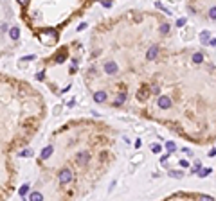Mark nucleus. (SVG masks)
I'll return each mask as SVG.
<instances>
[{
	"label": "nucleus",
	"mask_w": 216,
	"mask_h": 201,
	"mask_svg": "<svg viewBox=\"0 0 216 201\" xmlns=\"http://www.w3.org/2000/svg\"><path fill=\"white\" fill-rule=\"evenodd\" d=\"M70 180H72V172H70V169H63V171L59 172V183L65 185V183H69Z\"/></svg>",
	"instance_id": "f257e3e1"
},
{
	"label": "nucleus",
	"mask_w": 216,
	"mask_h": 201,
	"mask_svg": "<svg viewBox=\"0 0 216 201\" xmlns=\"http://www.w3.org/2000/svg\"><path fill=\"white\" fill-rule=\"evenodd\" d=\"M149 94H151V88H146V86H144V88H141V90L137 92V101H139V102H144V101L148 99V95H149Z\"/></svg>",
	"instance_id": "f03ea898"
},
{
	"label": "nucleus",
	"mask_w": 216,
	"mask_h": 201,
	"mask_svg": "<svg viewBox=\"0 0 216 201\" xmlns=\"http://www.w3.org/2000/svg\"><path fill=\"white\" fill-rule=\"evenodd\" d=\"M104 70H106V74H117V65H115V61H108L106 65H104Z\"/></svg>",
	"instance_id": "7ed1b4c3"
},
{
	"label": "nucleus",
	"mask_w": 216,
	"mask_h": 201,
	"mask_svg": "<svg viewBox=\"0 0 216 201\" xmlns=\"http://www.w3.org/2000/svg\"><path fill=\"white\" fill-rule=\"evenodd\" d=\"M106 99H108V94L103 92V90H99V92L94 94V101H96V102H104Z\"/></svg>",
	"instance_id": "20e7f679"
},
{
	"label": "nucleus",
	"mask_w": 216,
	"mask_h": 201,
	"mask_svg": "<svg viewBox=\"0 0 216 201\" xmlns=\"http://www.w3.org/2000/svg\"><path fill=\"white\" fill-rule=\"evenodd\" d=\"M88 158H90V154L83 151V153H79V154H78V164H79V165H85L86 162H88Z\"/></svg>",
	"instance_id": "39448f33"
},
{
	"label": "nucleus",
	"mask_w": 216,
	"mask_h": 201,
	"mask_svg": "<svg viewBox=\"0 0 216 201\" xmlns=\"http://www.w3.org/2000/svg\"><path fill=\"white\" fill-rule=\"evenodd\" d=\"M157 54H159V47H157V45H151V49L148 50L146 58H148V59H155V58H157Z\"/></svg>",
	"instance_id": "423d86ee"
},
{
	"label": "nucleus",
	"mask_w": 216,
	"mask_h": 201,
	"mask_svg": "<svg viewBox=\"0 0 216 201\" xmlns=\"http://www.w3.org/2000/svg\"><path fill=\"white\" fill-rule=\"evenodd\" d=\"M169 106H171V101H169V97H166V95L159 97V108H169Z\"/></svg>",
	"instance_id": "0eeeda50"
},
{
	"label": "nucleus",
	"mask_w": 216,
	"mask_h": 201,
	"mask_svg": "<svg viewBox=\"0 0 216 201\" xmlns=\"http://www.w3.org/2000/svg\"><path fill=\"white\" fill-rule=\"evenodd\" d=\"M65 56H67V49H65V47H63V49H59V52L56 54V61H58V63H61Z\"/></svg>",
	"instance_id": "6e6552de"
},
{
	"label": "nucleus",
	"mask_w": 216,
	"mask_h": 201,
	"mask_svg": "<svg viewBox=\"0 0 216 201\" xmlns=\"http://www.w3.org/2000/svg\"><path fill=\"white\" fill-rule=\"evenodd\" d=\"M52 151H54V149H52V146H47L45 149L41 151V158H49V156L52 154Z\"/></svg>",
	"instance_id": "1a4fd4ad"
},
{
	"label": "nucleus",
	"mask_w": 216,
	"mask_h": 201,
	"mask_svg": "<svg viewBox=\"0 0 216 201\" xmlns=\"http://www.w3.org/2000/svg\"><path fill=\"white\" fill-rule=\"evenodd\" d=\"M196 201H214L211 196H205V194H198L196 196Z\"/></svg>",
	"instance_id": "9d476101"
},
{
	"label": "nucleus",
	"mask_w": 216,
	"mask_h": 201,
	"mask_svg": "<svg viewBox=\"0 0 216 201\" xmlns=\"http://www.w3.org/2000/svg\"><path fill=\"white\" fill-rule=\"evenodd\" d=\"M29 199H31V201H41V194H40V192H33Z\"/></svg>",
	"instance_id": "9b49d317"
},
{
	"label": "nucleus",
	"mask_w": 216,
	"mask_h": 201,
	"mask_svg": "<svg viewBox=\"0 0 216 201\" xmlns=\"http://www.w3.org/2000/svg\"><path fill=\"white\" fill-rule=\"evenodd\" d=\"M200 40H202V43L205 45V43H207V40H209V32H207V31H204V32L200 34Z\"/></svg>",
	"instance_id": "f8f14e48"
},
{
	"label": "nucleus",
	"mask_w": 216,
	"mask_h": 201,
	"mask_svg": "<svg viewBox=\"0 0 216 201\" xmlns=\"http://www.w3.org/2000/svg\"><path fill=\"white\" fill-rule=\"evenodd\" d=\"M9 34H11V38H13V40H18V36H20V32H18V29H16V27H13Z\"/></svg>",
	"instance_id": "ddd939ff"
},
{
	"label": "nucleus",
	"mask_w": 216,
	"mask_h": 201,
	"mask_svg": "<svg viewBox=\"0 0 216 201\" xmlns=\"http://www.w3.org/2000/svg\"><path fill=\"white\" fill-rule=\"evenodd\" d=\"M193 59H194V63H202V59H204V56H202L200 52H196V54H194V56H193Z\"/></svg>",
	"instance_id": "4468645a"
},
{
	"label": "nucleus",
	"mask_w": 216,
	"mask_h": 201,
	"mask_svg": "<svg viewBox=\"0 0 216 201\" xmlns=\"http://www.w3.org/2000/svg\"><path fill=\"white\" fill-rule=\"evenodd\" d=\"M166 147H167V151H169V153H173V151L177 149V146L173 144V142H167V144H166Z\"/></svg>",
	"instance_id": "2eb2a0df"
},
{
	"label": "nucleus",
	"mask_w": 216,
	"mask_h": 201,
	"mask_svg": "<svg viewBox=\"0 0 216 201\" xmlns=\"http://www.w3.org/2000/svg\"><path fill=\"white\" fill-rule=\"evenodd\" d=\"M169 174H171L173 178H182V174H184V172H182V171H180V172H178V171H171Z\"/></svg>",
	"instance_id": "dca6fc26"
},
{
	"label": "nucleus",
	"mask_w": 216,
	"mask_h": 201,
	"mask_svg": "<svg viewBox=\"0 0 216 201\" xmlns=\"http://www.w3.org/2000/svg\"><path fill=\"white\" fill-rule=\"evenodd\" d=\"M27 190H29V187H27V185H22V189H20V196H25V194H27Z\"/></svg>",
	"instance_id": "f3484780"
},
{
	"label": "nucleus",
	"mask_w": 216,
	"mask_h": 201,
	"mask_svg": "<svg viewBox=\"0 0 216 201\" xmlns=\"http://www.w3.org/2000/svg\"><path fill=\"white\" fill-rule=\"evenodd\" d=\"M209 16H211L212 20H216V7H211V9H209Z\"/></svg>",
	"instance_id": "a211bd4d"
},
{
	"label": "nucleus",
	"mask_w": 216,
	"mask_h": 201,
	"mask_svg": "<svg viewBox=\"0 0 216 201\" xmlns=\"http://www.w3.org/2000/svg\"><path fill=\"white\" fill-rule=\"evenodd\" d=\"M167 31H169V25H167V24H164V25H160V32H162V34H166Z\"/></svg>",
	"instance_id": "6ab92c4d"
},
{
	"label": "nucleus",
	"mask_w": 216,
	"mask_h": 201,
	"mask_svg": "<svg viewBox=\"0 0 216 201\" xmlns=\"http://www.w3.org/2000/svg\"><path fill=\"white\" fill-rule=\"evenodd\" d=\"M207 174H211V169H202V171H200V176H202V178L207 176Z\"/></svg>",
	"instance_id": "aec40b11"
},
{
	"label": "nucleus",
	"mask_w": 216,
	"mask_h": 201,
	"mask_svg": "<svg viewBox=\"0 0 216 201\" xmlns=\"http://www.w3.org/2000/svg\"><path fill=\"white\" fill-rule=\"evenodd\" d=\"M151 151H153V153H160V146H159V144H153V147H151Z\"/></svg>",
	"instance_id": "412c9836"
},
{
	"label": "nucleus",
	"mask_w": 216,
	"mask_h": 201,
	"mask_svg": "<svg viewBox=\"0 0 216 201\" xmlns=\"http://www.w3.org/2000/svg\"><path fill=\"white\" fill-rule=\"evenodd\" d=\"M193 171H200V162H196V164L193 165Z\"/></svg>",
	"instance_id": "4be33fe9"
},
{
	"label": "nucleus",
	"mask_w": 216,
	"mask_h": 201,
	"mask_svg": "<svg viewBox=\"0 0 216 201\" xmlns=\"http://www.w3.org/2000/svg\"><path fill=\"white\" fill-rule=\"evenodd\" d=\"M184 24H186V20H184V18H182V20H178V22H177V25H178V27H180V25H184Z\"/></svg>",
	"instance_id": "5701e85b"
}]
</instances>
